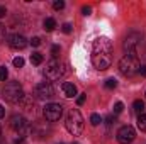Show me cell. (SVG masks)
<instances>
[{
	"label": "cell",
	"instance_id": "6da1fadb",
	"mask_svg": "<svg viewBox=\"0 0 146 144\" xmlns=\"http://www.w3.org/2000/svg\"><path fill=\"white\" fill-rule=\"evenodd\" d=\"M92 65L104 71L112 65V42L107 37H97L92 46Z\"/></svg>",
	"mask_w": 146,
	"mask_h": 144
},
{
	"label": "cell",
	"instance_id": "7a4b0ae2",
	"mask_svg": "<svg viewBox=\"0 0 146 144\" xmlns=\"http://www.w3.org/2000/svg\"><path fill=\"white\" fill-rule=\"evenodd\" d=\"M65 126H66V131H68L72 136H80V134L83 132V117H82L80 110L72 108V110L68 112Z\"/></svg>",
	"mask_w": 146,
	"mask_h": 144
},
{
	"label": "cell",
	"instance_id": "3957f363",
	"mask_svg": "<svg viewBox=\"0 0 146 144\" xmlns=\"http://www.w3.org/2000/svg\"><path fill=\"white\" fill-rule=\"evenodd\" d=\"M139 66L141 65H139V61L136 58V53H127L119 61V70L124 76H133L134 73L139 71Z\"/></svg>",
	"mask_w": 146,
	"mask_h": 144
},
{
	"label": "cell",
	"instance_id": "277c9868",
	"mask_svg": "<svg viewBox=\"0 0 146 144\" xmlns=\"http://www.w3.org/2000/svg\"><path fill=\"white\" fill-rule=\"evenodd\" d=\"M2 97L10 104H17L24 98V90L19 81H9L2 90Z\"/></svg>",
	"mask_w": 146,
	"mask_h": 144
},
{
	"label": "cell",
	"instance_id": "5b68a950",
	"mask_svg": "<svg viewBox=\"0 0 146 144\" xmlns=\"http://www.w3.org/2000/svg\"><path fill=\"white\" fill-rule=\"evenodd\" d=\"M44 76L49 80V81H56V80H60L63 75H65V65L61 63V61H58V59H51L48 65H46V68H44Z\"/></svg>",
	"mask_w": 146,
	"mask_h": 144
},
{
	"label": "cell",
	"instance_id": "8992f818",
	"mask_svg": "<svg viewBox=\"0 0 146 144\" xmlns=\"http://www.w3.org/2000/svg\"><path fill=\"white\" fill-rule=\"evenodd\" d=\"M42 114L46 117V120L49 122H54V120H60L61 115H63V107L60 104H46V107L42 108Z\"/></svg>",
	"mask_w": 146,
	"mask_h": 144
},
{
	"label": "cell",
	"instance_id": "52a82bcc",
	"mask_svg": "<svg viewBox=\"0 0 146 144\" xmlns=\"http://www.w3.org/2000/svg\"><path fill=\"white\" fill-rule=\"evenodd\" d=\"M54 95V88L49 81H42L34 87V97L39 100H46V98H51Z\"/></svg>",
	"mask_w": 146,
	"mask_h": 144
},
{
	"label": "cell",
	"instance_id": "ba28073f",
	"mask_svg": "<svg viewBox=\"0 0 146 144\" xmlns=\"http://www.w3.org/2000/svg\"><path fill=\"white\" fill-rule=\"evenodd\" d=\"M136 139V131L131 126H122L117 131V141L121 144H131Z\"/></svg>",
	"mask_w": 146,
	"mask_h": 144
},
{
	"label": "cell",
	"instance_id": "9c48e42d",
	"mask_svg": "<svg viewBox=\"0 0 146 144\" xmlns=\"http://www.w3.org/2000/svg\"><path fill=\"white\" fill-rule=\"evenodd\" d=\"M139 41H141V34L131 32L129 36L126 37V41H124V49L127 53H136V46L139 44Z\"/></svg>",
	"mask_w": 146,
	"mask_h": 144
},
{
	"label": "cell",
	"instance_id": "30bf717a",
	"mask_svg": "<svg viewBox=\"0 0 146 144\" xmlns=\"http://www.w3.org/2000/svg\"><path fill=\"white\" fill-rule=\"evenodd\" d=\"M10 127H12L14 131H17V132H22V131L27 127V120H26L21 114H14V115L10 117Z\"/></svg>",
	"mask_w": 146,
	"mask_h": 144
},
{
	"label": "cell",
	"instance_id": "8fae6325",
	"mask_svg": "<svg viewBox=\"0 0 146 144\" xmlns=\"http://www.w3.org/2000/svg\"><path fill=\"white\" fill-rule=\"evenodd\" d=\"M9 46L12 49H24L27 46V39L22 34H12V36H9Z\"/></svg>",
	"mask_w": 146,
	"mask_h": 144
},
{
	"label": "cell",
	"instance_id": "7c38bea8",
	"mask_svg": "<svg viewBox=\"0 0 146 144\" xmlns=\"http://www.w3.org/2000/svg\"><path fill=\"white\" fill-rule=\"evenodd\" d=\"M61 88H63V93H65L66 98H73V97L76 95V87H75L73 83H63Z\"/></svg>",
	"mask_w": 146,
	"mask_h": 144
},
{
	"label": "cell",
	"instance_id": "4fadbf2b",
	"mask_svg": "<svg viewBox=\"0 0 146 144\" xmlns=\"http://www.w3.org/2000/svg\"><path fill=\"white\" fill-rule=\"evenodd\" d=\"M54 27H56V20H54L53 17H48V19L44 20V29H46L48 32H51V31H54Z\"/></svg>",
	"mask_w": 146,
	"mask_h": 144
},
{
	"label": "cell",
	"instance_id": "5bb4252c",
	"mask_svg": "<svg viewBox=\"0 0 146 144\" xmlns=\"http://www.w3.org/2000/svg\"><path fill=\"white\" fill-rule=\"evenodd\" d=\"M133 108H134V112L136 114H143L145 112V102L143 100H134V104H133Z\"/></svg>",
	"mask_w": 146,
	"mask_h": 144
},
{
	"label": "cell",
	"instance_id": "9a60e30c",
	"mask_svg": "<svg viewBox=\"0 0 146 144\" xmlns=\"http://www.w3.org/2000/svg\"><path fill=\"white\" fill-rule=\"evenodd\" d=\"M42 61H44V56H42L41 53H33V54H31V63H33V65L37 66V65H41Z\"/></svg>",
	"mask_w": 146,
	"mask_h": 144
},
{
	"label": "cell",
	"instance_id": "2e32d148",
	"mask_svg": "<svg viewBox=\"0 0 146 144\" xmlns=\"http://www.w3.org/2000/svg\"><path fill=\"white\" fill-rule=\"evenodd\" d=\"M138 129L141 132H146V114H141L138 117Z\"/></svg>",
	"mask_w": 146,
	"mask_h": 144
},
{
	"label": "cell",
	"instance_id": "e0dca14e",
	"mask_svg": "<svg viewBox=\"0 0 146 144\" xmlns=\"http://www.w3.org/2000/svg\"><path fill=\"white\" fill-rule=\"evenodd\" d=\"M104 85H106V88H109V90H114V88L117 87V80H115V78H107Z\"/></svg>",
	"mask_w": 146,
	"mask_h": 144
},
{
	"label": "cell",
	"instance_id": "ac0fdd59",
	"mask_svg": "<svg viewBox=\"0 0 146 144\" xmlns=\"http://www.w3.org/2000/svg\"><path fill=\"white\" fill-rule=\"evenodd\" d=\"M90 122H92V126H99V124L102 122V117H100L99 114H92V115H90Z\"/></svg>",
	"mask_w": 146,
	"mask_h": 144
},
{
	"label": "cell",
	"instance_id": "d6986e66",
	"mask_svg": "<svg viewBox=\"0 0 146 144\" xmlns=\"http://www.w3.org/2000/svg\"><path fill=\"white\" fill-rule=\"evenodd\" d=\"M124 110V104L122 102H115V105H114V114L117 115V114H121Z\"/></svg>",
	"mask_w": 146,
	"mask_h": 144
},
{
	"label": "cell",
	"instance_id": "ffe728a7",
	"mask_svg": "<svg viewBox=\"0 0 146 144\" xmlns=\"http://www.w3.org/2000/svg\"><path fill=\"white\" fill-rule=\"evenodd\" d=\"M7 76H9V70L5 66H0V80L3 81V80H7Z\"/></svg>",
	"mask_w": 146,
	"mask_h": 144
},
{
	"label": "cell",
	"instance_id": "44dd1931",
	"mask_svg": "<svg viewBox=\"0 0 146 144\" xmlns=\"http://www.w3.org/2000/svg\"><path fill=\"white\" fill-rule=\"evenodd\" d=\"M14 66H15V68H22V66H24V59H22L21 56L14 58Z\"/></svg>",
	"mask_w": 146,
	"mask_h": 144
},
{
	"label": "cell",
	"instance_id": "7402d4cb",
	"mask_svg": "<svg viewBox=\"0 0 146 144\" xmlns=\"http://www.w3.org/2000/svg\"><path fill=\"white\" fill-rule=\"evenodd\" d=\"M53 7H54V10H61V9H65V2L63 0H56L53 3Z\"/></svg>",
	"mask_w": 146,
	"mask_h": 144
},
{
	"label": "cell",
	"instance_id": "603a6c76",
	"mask_svg": "<svg viewBox=\"0 0 146 144\" xmlns=\"http://www.w3.org/2000/svg\"><path fill=\"white\" fill-rule=\"evenodd\" d=\"M60 53H61V48H60L58 44H54V46L51 48V54H53V56L56 58V56H60Z\"/></svg>",
	"mask_w": 146,
	"mask_h": 144
},
{
	"label": "cell",
	"instance_id": "cb8c5ba5",
	"mask_svg": "<svg viewBox=\"0 0 146 144\" xmlns=\"http://www.w3.org/2000/svg\"><path fill=\"white\" fill-rule=\"evenodd\" d=\"M72 24H70V22H66V24H63V26H61V31H63V32H65V34H70V32H72Z\"/></svg>",
	"mask_w": 146,
	"mask_h": 144
},
{
	"label": "cell",
	"instance_id": "d4e9b609",
	"mask_svg": "<svg viewBox=\"0 0 146 144\" xmlns=\"http://www.w3.org/2000/svg\"><path fill=\"white\" fill-rule=\"evenodd\" d=\"M85 98H87V93H80V97L76 98V104L78 105H83L85 104Z\"/></svg>",
	"mask_w": 146,
	"mask_h": 144
},
{
	"label": "cell",
	"instance_id": "484cf974",
	"mask_svg": "<svg viewBox=\"0 0 146 144\" xmlns=\"http://www.w3.org/2000/svg\"><path fill=\"white\" fill-rule=\"evenodd\" d=\"M3 39H5V26L0 22V42H2Z\"/></svg>",
	"mask_w": 146,
	"mask_h": 144
},
{
	"label": "cell",
	"instance_id": "4316f807",
	"mask_svg": "<svg viewBox=\"0 0 146 144\" xmlns=\"http://www.w3.org/2000/svg\"><path fill=\"white\" fill-rule=\"evenodd\" d=\"M90 12H92V9H90L88 5H83V7H82V14H83V15H90Z\"/></svg>",
	"mask_w": 146,
	"mask_h": 144
},
{
	"label": "cell",
	"instance_id": "83f0119b",
	"mask_svg": "<svg viewBox=\"0 0 146 144\" xmlns=\"http://www.w3.org/2000/svg\"><path fill=\"white\" fill-rule=\"evenodd\" d=\"M29 42H31V44H33L34 48H37V46H41V39H39V37H33V39H31Z\"/></svg>",
	"mask_w": 146,
	"mask_h": 144
},
{
	"label": "cell",
	"instance_id": "f1b7e54d",
	"mask_svg": "<svg viewBox=\"0 0 146 144\" xmlns=\"http://www.w3.org/2000/svg\"><path fill=\"white\" fill-rule=\"evenodd\" d=\"M106 120H107V126H112V124L115 122V117H114V115H109V117H107Z\"/></svg>",
	"mask_w": 146,
	"mask_h": 144
},
{
	"label": "cell",
	"instance_id": "f546056e",
	"mask_svg": "<svg viewBox=\"0 0 146 144\" xmlns=\"http://www.w3.org/2000/svg\"><path fill=\"white\" fill-rule=\"evenodd\" d=\"M138 73H141V76H146V65H141Z\"/></svg>",
	"mask_w": 146,
	"mask_h": 144
},
{
	"label": "cell",
	"instance_id": "4dcf8cb0",
	"mask_svg": "<svg viewBox=\"0 0 146 144\" xmlns=\"http://www.w3.org/2000/svg\"><path fill=\"white\" fill-rule=\"evenodd\" d=\"M5 14H7V9H5L3 5H0V17H3Z\"/></svg>",
	"mask_w": 146,
	"mask_h": 144
},
{
	"label": "cell",
	"instance_id": "1f68e13d",
	"mask_svg": "<svg viewBox=\"0 0 146 144\" xmlns=\"http://www.w3.org/2000/svg\"><path fill=\"white\" fill-rule=\"evenodd\" d=\"M14 144H24V137H19V139H15Z\"/></svg>",
	"mask_w": 146,
	"mask_h": 144
},
{
	"label": "cell",
	"instance_id": "d6a6232c",
	"mask_svg": "<svg viewBox=\"0 0 146 144\" xmlns=\"http://www.w3.org/2000/svg\"><path fill=\"white\" fill-rule=\"evenodd\" d=\"M3 115H5V108H3V107H2V105H0V119H2Z\"/></svg>",
	"mask_w": 146,
	"mask_h": 144
},
{
	"label": "cell",
	"instance_id": "836d02e7",
	"mask_svg": "<svg viewBox=\"0 0 146 144\" xmlns=\"http://www.w3.org/2000/svg\"><path fill=\"white\" fill-rule=\"evenodd\" d=\"M0 134H2V127H0Z\"/></svg>",
	"mask_w": 146,
	"mask_h": 144
},
{
	"label": "cell",
	"instance_id": "e575fe53",
	"mask_svg": "<svg viewBox=\"0 0 146 144\" xmlns=\"http://www.w3.org/2000/svg\"><path fill=\"white\" fill-rule=\"evenodd\" d=\"M72 144H78V143H72Z\"/></svg>",
	"mask_w": 146,
	"mask_h": 144
},
{
	"label": "cell",
	"instance_id": "d590c367",
	"mask_svg": "<svg viewBox=\"0 0 146 144\" xmlns=\"http://www.w3.org/2000/svg\"><path fill=\"white\" fill-rule=\"evenodd\" d=\"M60 144H63V143H60Z\"/></svg>",
	"mask_w": 146,
	"mask_h": 144
}]
</instances>
